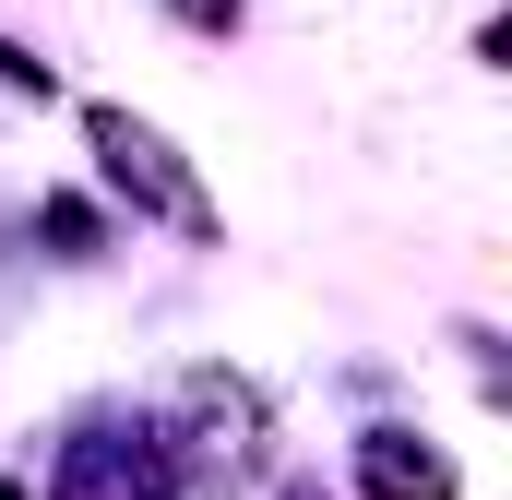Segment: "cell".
<instances>
[{
	"instance_id": "cell-6",
	"label": "cell",
	"mask_w": 512,
	"mask_h": 500,
	"mask_svg": "<svg viewBox=\"0 0 512 500\" xmlns=\"http://www.w3.org/2000/svg\"><path fill=\"white\" fill-rule=\"evenodd\" d=\"M0 84H12V96H48V60H24V48L0 36Z\"/></svg>"
},
{
	"instance_id": "cell-8",
	"label": "cell",
	"mask_w": 512,
	"mask_h": 500,
	"mask_svg": "<svg viewBox=\"0 0 512 500\" xmlns=\"http://www.w3.org/2000/svg\"><path fill=\"white\" fill-rule=\"evenodd\" d=\"M0 500H24V489H12V477H0Z\"/></svg>"
},
{
	"instance_id": "cell-1",
	"label": "cell",
	"mask_w": 512,
	"mask_h": 500,
	"mask_svg": "<svg viewBox=\"0 0 512 500\" xmlns=\"http://www.w3.org/2000/svg\"><path fill=\"white\" fill-rule=\"evenodd\" d=\"M84 143H96V167L120 179V191L155 215V227H179V239H215V203H203V179L167 155V131H143L131 108H84Z\"/></svg>"
},
{
	"instance_id": "cell-5",
	"label": "cell",
	"mask_w": 512,
	"mask_h": 500,
	"mask_svg": "<svg viewBox=\"0 0 512 500\" xmlns=\"http://www.w3.org/2000/svg\"><path fill=\"white\" fill-rule=\"evenodd\" d=\"M48 239L72 250V262H96V250H108V227H96V215H84V203H48Z\"/></svg>"
},
{
	"instance_id": "cell-7",
	"label": "cell",
	"mask_w": 512,
	"mask_h": 500,
	"mask_svg": "<svg viewBox=\"0 0 512 500\" xmlns=\"http://www.w3.org/2000/svg\"><path fill=\"white\" fill-rule=\"evenodd\" d=\"M179 24H203V36H239V0H167Z\"/></svg>"
},
{
	"instance_id": "cell-4",
	"label": "cell",
	"mask_w": 512,
	"mask_h": 500,
	"mask_svg": "<svg viewBox=\"0 0 512 500\" xmlns=\"http://www.w3.org/2000/svg\"><path fill=\"white\" fill-rule=\"evenodd\" d=\"M358 489L370 500H453V453L417 441V429H370L358 441Z\"/></svg>"
},
{
	"instance_id": "cell-9",
	"label": "cell",
	"mask_w": 512,
	"mask_h": 500,
	"mask_svg": "<svg viewBox=\"0 0 512 500\" xmlns=\"http://www.w3.org/2000/svg\"><path fill=\"white\" fill-rule=\"evenodd\" d=\"M286 500H322V489H286Z\"/></svg>"
},
{
	"instance_id": "cell-3",
	"label": "cell",
	"mask_w": 512,
	"mask_h": 500,
	"mask_svg": "<svg viewBox=\"0 0 512 500\" xmlns=\"http://www.w3.org/2000/svg\"><path fill=\"white\" fill-rule=\"evenodd\" d=\"M167 405H179V429H191V453H203V465H251V453H262V393H251V381L179 370Z\"/></svg>"
},
{
	"instance_id": "cell-2",
	"label": "cell",
	"mask_w": 512,
	"mask_h": 500,
	"mask_svg": "<svg viewBox=\"0 0 512 500\" xmlns=\"http://www.w3.org/2000/svg\"><path fill=\"white\" fill-rule=\"evenodd\" d=\"M48 500H191V477H179L167 441H143V429H84V441L60 453Z\"/></svg>"
}]
</instances>
